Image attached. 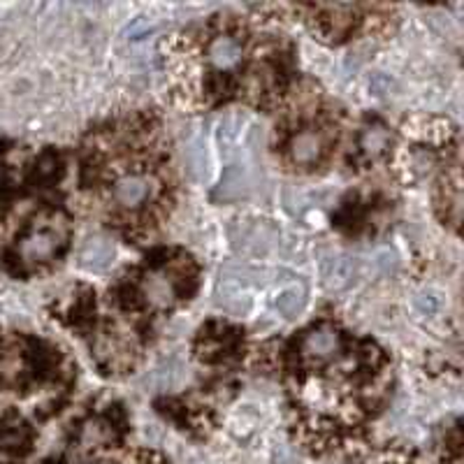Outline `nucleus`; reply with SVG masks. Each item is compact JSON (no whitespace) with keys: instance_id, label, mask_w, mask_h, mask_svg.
<instances>
[{"instance_id":"18","label":"nucleus","mask_w":464,"mask_h":464,"mask_svg":"<svg viewBox=\"0 0 464 464\" xmlns=\"http://www.w3.org/2000/svg\"><path fill=\"white\" fill-rule=\"evenodd\" d=\"M439 306H441V302H439V297L432 295V293H422V295L418 297V309H420L422 314H428V316L437 314Z\"/></svg>"},{"instance_id":"17","label":"nucleus","mask_w":464,"mask_h":464,"mask_svg":"<svg viewBox=\"0 0 464 464\" xmlns=\"http://www.w3.org/2000/svg\"><path fill=\"white\" fill-rule=\"evenodd\" d=\"M381 464H420L416 455L406 453V450H388L381 459Z\"/></svg>"},{"instance_id":"9","label":"nucleus","mask_w":464,"mask_h":464,"mask_svg":"<svg viewBox=\"0 0 464 464\" xmlns=\"http://www.w3.org/2000/svg\"><path fill=\"white\" fill-rule=\"evenodd\" d=\"M95 358L101 362V367L110 372H126L132 367V348L128 346L123 339H119L116 334H107V337L98 339L95 343Z\"/></svg>"},{"instance_id":"7","label":"nucleus","mask_w":464,"mask_h":464,"mask_svg":"<svg viewBox=\"0 0 464 464\" xmlns=\"http://www.w3.org/2000/svg\"><path fill=\"white\" fill-rule=\"evenodd\" d=\"M33 446V432L26 422L12 420L0 425V464H19Z\"/></svg>"},{"instance_id":"15","label":"nucleus","mask_w":464,"mask_h":464,"mask_svg":"<svg viewBox=\"0 0 464 464\" xmlns=\"http://www.w3.org/2000/svg\"><path fill=\"white\" fill-rule=\"evenodd\" d=\"M304 304H306V293L302 288H297V285L281 290L275 300V309L284 318H295L297 314H302Z\"/></svg>"},{"instance_id":"5","label":"nucleus","mask_w":464,"mask_h":464,"mask_svg":"<svg viewBox=\"0 0 464 464\" xmlns=\"http://www.w3.org/2000/svg\"><path fill=\"white\" fill-rule=\"evenodd\" d=\"M330 147V132L323 128H304L290 140V160L297 168H312L327 153Z\"/></svg>"},{"instance_id":"8","label":"nucleus","mask_w":464,"mask_h":464,"mask_svg":"<svg viewBox=\"0 0 464 464\" xmlns=\"http://www.w3.org/2000/svg\"><path fill=\"white\" fill-rule=\"evenodd\" d=\"M153 188H156L153 179L147 174H123L111 188V200H114L116 207H123V209H138L151 198Z\"/></svg>"},{"instance_id":"14","label":"nucleus","mask_w":464,"mask_h":464,"mask_svg":"<svg viewBox=\"0 0 464 464\" xmlns=\"http://www.w3.org/2000/svg\"><path fill=\"white\" fill-rule=\"evenodd\" d=\"M200 358L207 360V362H217V360H223L230 355V351L235 348V339H232V334H223L217 333V334H205V337L200 339Z\"/></svg>"},{"instance_id":"1","label":"nucleus","mask_w":464,"mask_h":464,"mask_svg":"<svg viewBox=\"0 0 464 464\" xmlns=\"http://www.w3.org/2000/svg\"><path fill=\"white\" fill-rule=\"evenodd\" d=\"M68 239V227L58 218H47L24 232V237L14 246V260L19 269H35L52 263L65 248Z\"/></svg>"},{"instance_id":"2","label":"nucleus","mask_w":464,"mask_h":464,"mask_svg":"<svg viewBox=\"0 0 464 464\" xmlns=\"http://www.w3.org/2000/svg\"><path fill=\"white\" fill-rule=\"evenodd\" d=\"M188 281L186 265H153L140 281V297L151 309H168L181 300Z\"/></svg>"},{"instance_id":"3","label":"nucleus","mask_w":464,"mask_h":464,"mask_svg":"<svg viewBox=\"0 0 464 464\" xmlns=\"http://www.w3.org/2000/svg\"><path fill=\"white\" fill-rule=\"evenodd\" d=\"M121 439V428H116V420L110 413H101L84 420L77 428L72 439V450L82 462H95L111 453Z\"/></svg>"},{"instance_id":"6","label":"nucleus","mask_w":464,"mask_h":464,"mask_svg":"<svg viewBox=\"0 0 464 464\" xmlns=\"http://www.w3.org/2000/svg\"><path fill=\"white\" fill-rule=\"evenodd\" d=\"M218 304L230 314H246L251 309V281L244 272H230L227 269L226 275H221L217 288Z\"/></svg>"},{"instance_id":"11","label":"nucleus","mask_w":464,"mask_h":464,"mask_svg":"<svg viewBox=\"0 0 464 464\" xmlns=\"http://www.w3.org/2000/svg\"><path fill=\"white\" fill-rule=\"evenodd\" d=\"M391 142H392L391 130H388L381 121H370L362 128V132H360V138H358L360 156H362L364 160H376L379 156H383V153L388 151Z\"/></svg>"},{"instance_id":"12","label":"nucleus","mask_w":464,"mask_h":464,"mask_svg":"<svg viewBox=\"0 0 464 464\" xmlns=\"http://www.w3.org/2000/svg\"><path fill=\"white\" fill-rule=\"evenodd\" d=\"M242 56V44L232 35H218L207 47V61L217 70H227L237 63Z\"/></svg>"},{"instance_id":"13","label":"nucleus","mask_w":464,"mask_h":464,"mask_svg":"<svg viewBox=\"0 0 464 464\" xmlns=\"http://www.w3.org/2000/svg\"><path fill=\"white\" fill-rule=\"evenodd\" d=\"M114 260V246L107 239L93 237L86 242L84 251H82V265L89 272H105Z\"/></svg>"},{"instance_id":"4","label":"nucleus","mask_w":464,"mask_h":464,"mask_svg":"<svg viewBox=\"0 0 464 464\" xmlns=\"http://www.w3.org/2000/svg\"><path fill=\"white\" fill-rule=\"evenodd\" d=\"M342 333L333 325H318L302 337L300 342V362L304 367H323L333 362L342 351Z\"/></svg>"},{"instance_id":"16","label":"nucleus","mask_w":464,"mask_h":464,"mask_svg":"<svg viewBox=\"0 0 464 464\" xmlns=\"http://www.w3.org/2000/svg\"><path fill=\"white\" fill-rule=\"evenodd\" d=\"M116 464H168L159 453H151V450H142V453L126 455L123 459H119Z\"/></svg>"},{"instance_id":"10","label":"nucleus","mask_w":464,"mask_h":464,"mask_svg":"<svg viewBox=\"0 0 464 464\" xmlns=\"http://www.w3.org/2000/svg\"><path fill=\"white\" fill-rule=\"evenodd\" d=\"M360 263L348 256H333L323 263V284L327 290H346L358 279Z\"/></svg>"}]
</instances>
